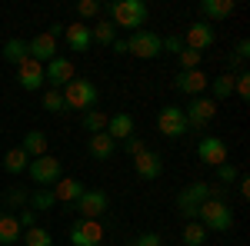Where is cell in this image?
<instances>
[{
    "label": "cell",
    "instance_id": "cell-1",
    "mask_svg": "<svg viewBox=\"0 0 250 246\" xmlns=\"http://www.w3.org/2000/svg\"><path fill=\"white\" fill-rule=\"evenodd\" d=\"M110 23L114 27H124V30H144V23L150 17V7L144 0H117L110 3Z\"/></svg>",
    "mask_w": 250,
    "mask_h": 246
},
{
    "label": "cell",
    "instance_id": "cell-2",
    "mask_svg": "<svg viewBox=\"0 0 250 246\" xmlns=\"http://www.w3.org/2000/svg\"><path fill=\"white\" fill-rule=\"evenodd\" d=\"M197 223L204 229H213V233H227L233 227V213L220 196H210V200H204L200 209H197Z\"/></svg>",
    "mask_w": 250,
    "mask_h": 246
},
{
    "label": "cell",
    "instance_id": "cell-3",
    "mask_svg": "<svg viewBox=\"0 0 250 246\" xmlns=\"http://www.w3.org/2000/svg\"><path fill=\"white\" fill-rule=\"evenodd\" d=\"M63 107L67 110H94L97 100H100V94H97V83H90V80H70L63 90Z\"/></svg>",
    "mask_w": 250,
    "mask_h": 246
},
{
    "label": "cell",
    "instance_id": "cell-4",
    "mask_svg": "<svg viewBox=\"0 0 250 246\" xmlns=\"http://www.w3.org/2000/svg\"><path fill=\"white\" fill-rule=\"evenodd\" d=\"M210 196H220V189L207 187V183H190V187H184L177 193V209H180V216H184V220H197L200 203L210 200Z\"/></svg>",
    "mask_w": 250,
    "mask_h": 246
},
{
    "label": "cell",
    "instance_id": "cell-5",
    "mask_svg": "<svg viewBox=\"0 0 250 246\" xmlns=\"http://www.w3.org/2000/svg\"><path fill=\"white\" fill-rule=\"evenodd\" d=\"M127 54L140 60H154L164 54V37H157L154 30H134V37L127 40Z\"/></svg>",
    "mask_w": 250,
    "mask_h": 246
},
{
    "label": "cell",
    "instance_id": "cell-6",
    "mask_svg": "<svg viewBox=\"0 0 250 246\" xmlns=\"http://www.w3.org/2000/svg\"><path fill=\"white\" fill-rule=\"evenodd\" d=\"M180 110L187 116V130H204L213 116H217V103H213L210 96H193L190 103L180 107Z\"/></svg>",
    "mask_w": 250,
    "mask_h": 246
},
{
    "label": "cell",
    "instance_id": "cell-7",
    "mask_svg": "<svg viewBox=\"0 0 250 246\" xmlns=\"http://www.w3.org/2000/svg\"><path fill=\"white\" fill-rule=\"evenodd\" d=\"M27 173H30V180H34L37 187H54L60 180V160L50 156V153H43V156H37V160L27 163Z\"/></svg>",
    "mask_w": 250,
    "mask_h": 246
},
{
    "label": "cell",
    "instance_id": "cell-8",
    "mask_svg": "<svg viewBox=\"0 0 250 246\" xmlns=\"http://www.w3.org/2000/svg\"><path fill=\"white\" fill-rule=\"evenodd\" d=\"M104 243V227L100 220H83L77 216L70 227V246H100Z\"/></svg>",
    "mask_w": 250,
    "mask_h": 246
},
{
    "label": "cell",
    "instance_id": "cell-9",
    "mask_svg": "<svg viewBox=\"0 0 250 246\" xmlns=\"http://www.w3.org/2000/svg\"><path fill=\"white\" fill-rule=\"evenodd\" d=\"M173 87H177V94H184V96H200L210 87V76L204 74V70H177Z\"/></svg>",
    "mask_w": 250,
    "mask_h": 246
},
{
    "label": "cell",
    "instance_id": "cell-10",
    "mask_svg": "<svg viewBox=\"0 0 250 246\" xmlns=\"http://www.w3.org/2000/svg\"><path fill=\"white\" fill-rule=\"evenodd\" d=\"M43 80H47L54 90H63V87L74 80V60L70 57H54L50 63H43Z\"/></svg>",
    "mask_w": 250,
    "mask_h": 246
},
{
    "label": "cell",
    "instance_id": "cell-11",
    "mask_svg": "<svg viewBox=\"0 0 250 246\" xmlns=\"http://www.w3.org/2000/svg\"><path fill=\"white\" fill-rule=\"evenodd\" d=\"M157 127H160V133H164L167 140H180V136L187 133V116H184L180 107H164L160 116H157Z\"/></svg>",
    "mask_w": 250,
    "mask_h": 246
},
{
    "label": "cell",
    "instance_id": "cell-12",
    "mask_svg": "<svg viewBox=\"0 0 250 246\" xmlns=\"http://www.w3.org/2000/svg\"><path fill=\"white\" fill-rule=\"evenodd\" d=\"M213 40H217L213 27L207 23V20H197V23L187 27V34H184V47H190V50H197V54H204V50H210V47H213Z\"/></svg>",
    "mask_w": 250,
    "mask_h": 246
},
{
    "label": "cell",
    "instance_id": "cell-13",
    "mask_svg": "<svg viewBox=\"0 0 250 246\" xmlns=\"http://www.w3.org/2000/svg\"><path fill=\"white\" fill-rule=\"evenodd\" d=\"M107 193L104 189H83V196H80L77 203V213L83 216V220H100V213H107Z\"/></svg>",
    "mask_w": 250,
    "mask_h": 246
},
{
    "label": "cell",
    "instance_id": "cell-14",
    "mask_svg": "<svg viewBox=\"0 0 250 246\" xmlns=\"http://www.w3.org/2000/svg\"><path fill=\"white\" fill-rule=\"evenodd\" d=\"M197 156H200L207 167H220V163H227V143H224L220 136H204V140L197 143Z\"/></svg>",
    "mask_w": 250,
    "mask_h": 246
},
{
    "label": "cell",
    "instance_id": "cell-15",
    "mask_svg": "<svg viewBox=\"0 0 250 246\" xmlns=\"http://www.w3.org/2000/svg\"><path fill=\"white\" fill-rule=\"evenodd\" d=\"M27 54L37 60V63H50V60L57 57V37L54 34H37L34 40H27Z\"/></svg>",
    "mask_w": 250,
    "mask_h": 246
},
{
    "label": "cell",
    "instance_id": "cell-16",
    "mask_svg": "<svg viewBox=\"0 0 250 246\" xmlns=\"http://www.w3.org/2000/svg\"><path fill=\"white\" fill-rule=\"evenodd\" d=\"M17 83L23 90H40V87H43V63H37L34 57H27L23 63H17Z\"/></svg>",
    "mask_w": 250,
    "mask_h": 246
},
{
    "label": "cell",
    "instance_id": "cell-17",
    "mask_svg": "<svg viewBox=\"0 0 250 246\" xmlns=\"http://www.w3.org/2000/svg\"><path fill=\"white\" fill-rule=\"evenodd\" d=\"M134 167H137V176L140 180H157L164 173V160H160V153L144 150L140 156H134Z\"/></svg>",
    "mask_w": 250,
    "mask_h": 246
},
{
    "label": "cell",
    "instance_id": "cell-18",
    "mask_svg": "<svg viewBox=\"0 0 250 246\" xmlns=\"http://www.w3.org/2000/svg\"><path fill=\"white\" fill-rule=\"evenodd\" d=\"M63 40H67V47L74 50V54H83V50H90V27L87 23H70V27H63Z\"/></svg>",
    "mask_w": 250,
    "mask_h": 246
},
{
    "label": "cell",
    "instance_id": "cell-19",
    "mask_svg": "<svg viewBox=\"0 0 250 246\" xmlns=\"http://www.w3.org/2000/svg\"><path fill=\"white\" fill-rule=\"evenodd\" d=\"M54 189V196H57V203H77L80 196H83V183L80 180H70V176H60L57 180V187H50Z\"/></svg>",
    "mask_w": 250,
    "mask_h": 246
},
{
    "label": "cell",
    "instance_id": "cell-20",
    "mask_svg": "<svg viewBox=\"0 0 250 246\" xmlns=\"http://www.w3.org/2000/svg\"><path fill=\"white\" fill-rule=\"evenodd\" d=\"M107 136L110 140H127V136H134V116L130 114H114L107 120Z\"/></svg>",
    "mask_w": 250,
    "mask_h": 246
},
{
    "label": "cell",
    "instance_id": "cell-21",
    "mask_svg": "<svg viewBox=\"0 0 250 246\" xmlns=\"http://www.w3.org/2000/svg\"><path fill=\"white\" fill-rule=\"evenodd\" d=\"M23 236V227L17 223V216L10 213H0V246H10Z\"/></svg>",
    "mask_w": 250,
    "mask_h": 246
},
{
    "label": "cell",
    "instance_id": "cell-22",
    "mask_svg": "<svg viewBox=\"0 0 250 246\" xmlns=\"http://www.w3.org/2000/svg\"><path fill=\"white\" fill-rule=\"evenodd\" d=\"M20 150L27 153L30 160H37V156H43L47 153V136L40 130H27L23 133V143H20Z\"/></svg>",
    "mask_w": 250,
    "mask_h": 246
},
{
    "label": "cell",
    "instance_id": "cell-23",
    "mask_svg": "<svg viewBox=\"0 0 250 246\" xmlns=\"http://www.w3.org/2000/svg\"><path fill=\"white\" fill-rule=\"evenodd\" d=\"M233 10H237L233 0H204V3H200V14L210 17V20H224V17H230Z\"/></svg>",
    "mask_w": 250,
    "mask_h": 246
},
{
    "label": "cell",
    "instance_id": "cell-24",
    "mask_svg": "<svg viewBox=\"0 0 250 246\" xmlns=\"http://www.w3.org/2000/svg\"><path fill=\"white\" fill-rule=\"evenodd\" d=\"M114 150H117V143L107 133H94V136H90V156H94V160H110Z\"/></svg>",
    "mask_w": 250,
    "mask_h": 246
},
{
    "label": "cell",
    "instance_id": "cell-25",
    "mask_svg": "<svg viewBox=\"0 0 250 246\" xmlns=\"http://www.w3.org/2000/svg\"><path fill=\"white\" fill-rule=\"evenodd\" d=\"M27 163H30V156L20 150V147H14V150H7V153H3V170H7V173H14V176H20V173L27 170Z\"/></svg>",
    "mask_w": 250,
    "mask_h": 246
},
{
    "label": "cell",
    "instance_id": "cell-26",
    "mask_svg": "<svg viewBox=\"0 0 250 246\" xmlns=\"http://www.w3.org/2000/svg\"><path fill=\"white\" fill-rule=\"evenodd\" d=\"M27 57H30V54H27V40L10 37L3 43V60H7V63H23Z\"/></svg>",
    "mask_w": 250,
    "mask_h": 246
},
{
    "label": "cell",
    "instance_id": "cell-27",
    "mask_svg": "<svg viewBox=\"0 0 250 246\" xmlns=\"http://www.w3.org/2000/svg\"><path fill=\"white\" fill-rule=\"evenodd\" d=\"M27 200H30V209H34V213H47V209L57 203V196H54V189H50V187H40L37 193H30Z\"/></svg>",
    "mask_w": 250,
    "mask_h": 246
},
{
    "label": "cell",
    "instance_id": "cell-28",
    "mask_svg": "<svg viewBox=\"0 0 250 246\" xmlns=\"http://www.w3.org/2000/svg\"><path fill=\"white\" fill-rule=\"evenodd\" d=\"M210 90H213V103H217V100H227V96L233 94V74H220L217 76V80H210Z\"/></svg>",
    "mask_w": 250,
    "mask_h": 246
},
{
    "label": "cell",
    "instance_id": "cell-29",
    "mask_svg": "<svg viewBox=\"0 0 250 246\" xmlns=\"http://www.w3.org/2000/svg\"><path fill=\"white\" fill-rule=\"evenodd\" d=\"M107 120H110V116L94 107V110H87V114H83V127L90 130V136H94V133H107Z\"/></svg>",
    "mask_w": 250,
    "mask_h": 246
},
{
    "label": "cell",
    "instance_id": "cell-30",
    "mask_svg": "<svg viewBox=\"0 0 250 246\" xmlns=\"http://www.w3.org/2000/svg\"><path fill=\"white\" fill-rule=\"evenodd\" d=\"M90 40H97V43H107V47H110V43L117 40V27L110 23V20H100L97 27H90Z\"/></svg>",
    "mask_w": 250,
    "mask_h": 246
},
{
    "label": "cell",
    "instance_id": "cell-31",
    "mask_svg": "<svg viewBox=\"0 0 250 246\" xmlns=\"http://www.w3.org/2000/svg\"><path fill=\"white\" fill-rule=\"evenodd\" d=\"M27 246H54V236L47 233L43 227H30V229H23V236H20Z\"/></svg>",
    "mask_w": 250,
    "mask_h": 246
},
{
    "label": "cell",
    "instance_id": "cell-32",
    "mask_svg": "<svg viewBox=\"0 0 250 246\" xmlns=\"http://www.w3.org/2000/svg\"><path fill=\"white\" fill-rule=\"evenodd\" d=\"M204 240H207V229L200 227L197 220H190V223L184 227V243L187 246H204Z\"/></svg>",
    "mask_w": 250,
    "mask_h": 246
},
{
    "label": "cell",
    "instance_id": "cell-33",
    "mask_svg": "<svg viewBox=\"0 0 250 246\" xmlns=\"http://www.w3.org/2000/svg\"><path fill=\"white\" fill-rule=\"evenodd\" d=\"M43 110H50V114L67 110V107H63V94H60V90H54V87H47V90H43Z\"/></svg>",
    "mask_w": 250,
    "mask_h": 246
},
{
    "label": "cell",
    "instance_id": "cell-34",
    "mask_svg": "<svg viewBox=\"0 0 250 246\" xmlns=\"http://www.w3.org/2000/svg\"><path fill=\"white\" fill-rule=\"evenodd\" d=\"M177 57H180V70H200V57H204V54H197V50H190V47H184Z\"/></svg>",
    "mask_w": 250,
    "mask_h": 246
},
{
    "label": "cell",
    "instance_id": "cell-35",
    "mask_svg": "<svg viewBox=\"0 0 250 246\" xmlns=\"http://www.w3.org/2000/svg\"><path fill=\"white\" fill-rule=\"evenodd\" d=\"M217 180H220V183H237L240 173H237L233 163H220V167H217Z\"/></svg>",
    "mask_w": 250,
    "mask_h": 246
},
{
    "label": "cell",
    "instance_id": "cell-36",
    "mask_svg": "<svg viewBox=\"0 0 250 246\" xmlns=\"http://www.w3.org/2000/svg\"><path fill=\"white\" fill-rule=\"evenodd\" d=\"M233 94H240L244 100L250 96V74H233Z\"/></svg>",
    "mask_w": 250,
    "mask_h": 246
},
{
    "label": "cell",
    "instance_id": "cell-37",
    "mask_svg": "<svg viewBox=\"0 0 250 246\" xmlns=\"http://www.w3.org/2000/svg\"><path fill=\"white\" fill-rule=\"evenodd\" d=\"M144 150H147V147H144L140 136H127V140H124V153H127V156H140Z\"/></svg>",
    "mask_w": 250,
    "mask_h": 246
},
{
    "label": "cell",
    "instance_id": "cell-38",
    "mask_svg": "<svg viewBox=\"0 0 250 246\" xmlns=\"http://www.w3.org/2000/svg\"><path fill=\"white\" fill-rule=\"evenodd\" d=\"M77 14L80 17H97V14H100V3H97V0H80Z\"/></svg>",
    "mask_w": 250,
    "mask_h": 246
},
{
    "label": "cell",
    "instance_id": "cell-39",
    "mask_svg": "<svg viewBox=\"0 0 250 246\" xmlns=\"http://www.w3.org/2000/svg\"><path fill=\"white\" fill-rule=\"evenodd\" d=\"M134 246H164V240H160L157 233H140L134 240Z\"/></svg>",
    "mask_w": 250,
    "mask_h": 246
},
{
    "label": "cell",
    "instance_id": "cell-40",
    "mask_svg": "<svg viewBox=\"0 0 250 246\" xmlns=\"http://www.w3.org/2000/svg\"><path fill=\"white\" fill-rule=\"evenodd\" d=\"M34 220H37V213H34V209L27 207V209H20V216H17V223L23 229H30V227H37V223H34Z\"/></svg>",
    "mask_w": 250,
    "mask_h": 246
},
{
    "label": "cell",
    "instance_id": "cell-41",
    "mask_svg": "<svg viewBox=\"0 0 250 246\" xmlns=\"http://www.w3.org/2000/svg\"><path fill=\"white\" fill-rule=\"evenodd\" d=\"M164 47H167L170 54H180V50H184V37H180V34H170V37L164 40Z\"/></svg>",
    "mask_w": 250,
    "mask_h": 246
},
{
    "label": "cell",
    "instance_id": "cell-42",
    "mask_svg": "<svg viewBox=\"0 0 250 246\" xmlns=\"http://www.w3.org/2000/svg\"><path fill=\"white\" fill-rule=\"evenodd\" d=\"M27 196H30V193H23V189H10V193H7V203H10V207H23Z\"/></svg>",
    "mask_w": 250,
    "mask_h": 246
},
{
    "label": "cell",
    "instance_id": "cell-43",
    "mask_svg": "<svg viewBox=\"0 0 250 246\" xmlns=\"http://www.w3.org/2000/svg\"><path fill=\"white\" fill-rule=\"evenodd\" d=\"M247 54H250V40H240V43H237V60L244 63V60H247Z\"/></svg>",
    "mask_w": 250,
    "mask_h": 246
},
{
    "label": "cell",
    "instance_id": "cell-44",
    "mask_svg": "<svg viewBox=\"0 0 250 246\" xmlns=\"http://www.w3.org/2000/svg\"><path fill=\"white\" fill-rule=\"evenodd\" d=\"M240 183V196H250V180H237Z\"/></svg>",
    "mask_w": 250,
    "mask_h": 246
}]
</instances>
